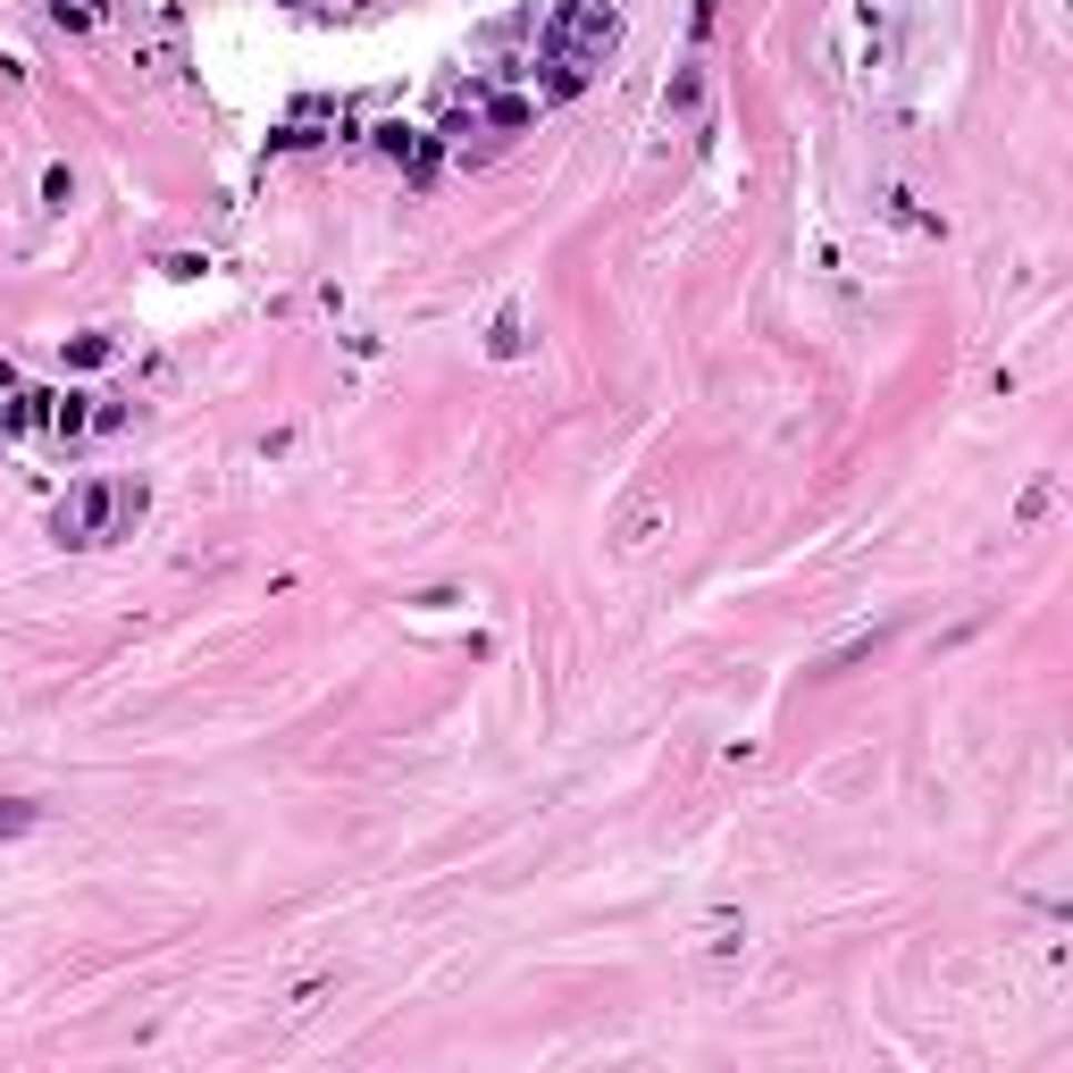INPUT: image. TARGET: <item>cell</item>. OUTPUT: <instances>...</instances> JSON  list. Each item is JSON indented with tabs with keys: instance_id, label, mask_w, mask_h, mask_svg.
<instances>
[{
	"instance_id": "cell-1",
	"label": "cell",
	"mask_w": 1073,
	"mask_h": 1073,
	"mask_svg": "<svg viewBox=\"0 0 1073 1073\" xmlns=\"http://www.w3.org/2000/svg\"><path fill=\"white\" fill-rule=\"evenodd\" d=\"M621 51V9L613 0H554L537 26V93L546 101H579L596 84V68Z\"/></svg>"
},
{
	"instance_id": "cell-2",
	"label": "cell",
	"mask_w": 1073,
	"mask_h": 1073,
	"mask_svg": "<svg viewBox=\"0 0 1073 1073\" xmlns=\"http://www.w3.org/2000/svg\"><path fill=\"white\" fill-rule=\"evenodd\" d=\"M151 512V487L143 478H84V487L59 504V537L68 546H101V537H134V520Z\"/></svg>"
},
{
	"instance_id": "cell-3",
	"label": "cell",
	"mask_w": 1073,
	"mask_h": 1073,
	"mask_svg": "<svg viewBox=\"0 0 1073 1073\" xmlns=\"http://www.w3.org/2000/svg\"><path fill=\"white\" fill-rule=\"evenodd\" d=\"M377 143H386V151H395V160H403V169H412V176H419V185H428V169H436V151H428V143H419V134H412V126H377Z\"/></svg>"
},
{
	"instance_id": "cell-4",
	"label": "cell",
	"mask_w": 1073,
	"mask_h": 1073,
	"mask_svg": "<svg viewBox=\"0 0 1073 1073\" xmlns=\"http://www.w3.org/2000/svg\"><path fill=\"white\" fill-rule=\"evenodd\" d=\"M697 101H705V68H679V75H671V93H662V118H688Z\"/></svg>"
},
{
	"instance_id": "cell-5",
	"label": "cell",
	"mask_w": 1073,
	"mask_h": 1073,
	"mask_svg": "<svg viewBox=\"0 0 1073 1073\" xmlns=\"http://www.w3.org/2000/svg\"><path fill=\"white\" fill-rule=\"evenodd\" d=\"M84 403H93V395H51V428H59V436H84V428H93V412H84Z\"/></svg>"
},
{
	"instance_id": "cell-6",
	"label": "cell",
	"mask_w": 1073,
	"mask_h": 1073,
	"mask_svg": "<svg viewBox=\"0 0 1073 1073\" xmlns=\"http://www.w3.org/2000/svg\"><path fill=\"white\" fill-rule=\"evenodd\" d=\"M520 344H528V336H520V311H495V327H487V353H495V361H512Z\"/></svg>"
},
{
	"instance_id": "cell-7",
	"label": "cell",
	"mask_w": 1073,
	"mask_h": 1073,
	"mask_svg": "<svg viewBox=\"0 0 1073 1073\" xmlns=\"http://www.w3.org/2000/svg\"><path fill=\"white\" fill-rule=\"evenodd\" d=\"M51 18L68 26V34H93V26H101V0H51Z\"/></svg>"
}]
</instances>
